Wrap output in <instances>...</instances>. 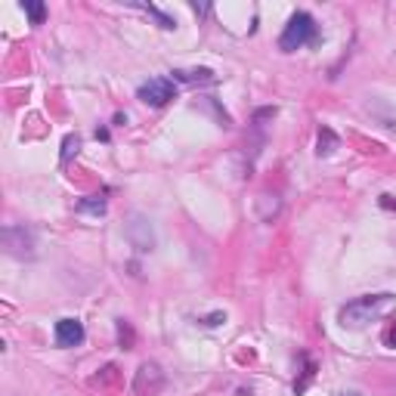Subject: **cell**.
I'll return each instance as SVG.
<instances>
[{
	"mask_svg": "<svg viewBox=\"0 0 396 396\" xmlns=\"http://www.w3.org/2000/svg\"><path fill=\"white\" fill-rule=\"evenodd\" d=\"M393 306H396L393 295H366V297L350 300L347 306H341L337 319H341L344 328H366L368 322L381 319L384 313H390Z\"/></svg>",
	"mask_w": 396,
	"mask_h": 396,
	"instance_id": "obj_1",
	"label": "cell"
},
{
	"mask_svg": "<svg viewBox=\"0 0 396 396\" xmlns=\"http://www.w3.org/2000/svg\"><path fill=\"white\" fill-rule=\"evenodd\" d=\"M310 41H316V22H313L310 12H295L288 19V25H285L282 37H279V50L282 53H295V50H300Z\"/></svg>",
	"mask_w": 396,
	"mask_h": 396,
	"instance_id": "obj_2",
	"label": "cell"
},
{
	"mask_svg": "<svg viewBox=\"0 0 396 396\" xmlns=\"http://www.w3.org/2000/svg\"><path fill=\"white\" fill-rule=\"evenodd\" d=\"M137 97L143 99L146 106L161 108V106H168V102L177 97V87H174V81H170V78H152V81H146V84L139 87Z\"/></svg>",
	"mask_w": 396,
	"mask_h": 396,
	"instance_id": "obj_3",
	"label": "cell"
},
{
	"mask_svg": "<svg viewBox=\"0 0 396 396\" xmlns=\"http://www.w3.org/2000/svg\"><path fill=\"white\" fill-rule=\"evenodd\" d=\"M3 245L12 257H31L34 254V235L25 226H6L3 229Z\"/></svg>",
	"mask_w": 396,
	"mask_h": 396,
	"instance_id": "obj_4",
	"label": "cell"
},
{
	"mask_svg": "<svg viewBox=\"0 0 396 396\" xmlns=\"http://www.w3.org/2000/svg\"><path fill=\"white\" fill-rule=\"evenodd\" d=\"M161 387H164L161 368H158L155 362H143L139 372H137V378H133V390H137L139 396H155Z\"/></svg>",
	"mask_w": 396,
	"mask_h": 396,
	"instance_id": "obj_5",
	"label": "cell"
},
{
	"mask_svg": "<svg viewBox=\"0 0 396 396\" xmlns=\"http://www.w3.org/2000/svg\"><path fill=\"white\" fill-rule=\"evenodd\" d=\"M127 239H130V245L137 248V251H152V245H155L152 226L143 217H130V223H127Z\"/></svg>",
	"mask_w": 396,
	"mask_h": 396,
	"instance_id": "obj_6",
	"label": "cell"
},
{
	"mask_svg": "<svg viewBox=\"0 0 396 396\" xmlns=\"http://www.w3.org/2000/svg\"><path fill=\"white\" fill-rule=\"evenodd\" d=\"M84 341V325L78 319H59L56 322V344L59 347H78Z\"/></svg>",
	"mask_w": 396,
	"mask_h": 396,
	"instance_id": "obj_7",
	"label": "cell"
},
{
	"mask_svg": "<svg viewBox=\"0 0 396 396\" xmlns=\"http://www.w3.org/2000/svg\"><path fill=\"white\" fill-rule=\"evenodd\" d=\"M22 10L28 12L31 25H43V19H47V6H43L41 0H25V3H22Z\"/></svg>",
	"mask_w": 396,
	"mask_h": 396,
	"instance_id": "obj_8",
	"label": "cell"
},
{
	"mask_svg": "<svg viewBox=\"0 0 396 396\" xmlns=\"http://www.w3.org/2000/svg\"><path fill=\"white\" fill-rule=\"evenodd\" d=\"M139 10H146V12H149V16H152V19H155V22H158V25H161V28H164V31H174V28H177V19L164 16V12H161V10H158V6H152V3H139Z\"/></svg>",
	"mask_w": 396,
	"mask_h": 396,
	"instance_id": "obj_9",
	"label": "cell"
},
{
	"mask_svg": "<svg viewBox=\"0 0 396 396\" xmlns=\"http://www.w3.org/2000/svg\"><path fill=\"white\" fill-rule=\"evenodd\" d=\"M78 149H81V137H78V133H68V137L62 139V155H59V161L68 164V161H72V155H78Z\"/></svg>",
	"mask_w": 396,
	"mask_h": 396,
	"instance_id": "obj_10",
	"label": "cell"
},
{
	"mask_svg": "<svg viewBox=\"0 0 396 396\" xmlns=\"http://www.w3.org/2000/svg\"><path fill=\"white\" fill-rule=\"evenodd\" d=\"M337 149V137H335V130H328V127H322L319 130V155H331V152Z\"/></svg>",
	"mask_w": 396,
	"mask_h": 396,
	"instance_id": "obj_11",
	"label": "cell"
},
{
	"mask_svg": "<svg viewBox=\"0 0 396 396\" xmlns=\"http://www.w3.org/2000/svg\"><path fill=\"white\" fill-rule=\"evenodd\" d=\"M78 210L81 214H106V198H99V195L84 198V201H78Z\"/></svg>",
	"mask_w": 396,
	"mask_h": 396,
	"instance_id": "obj_12",
	"label": "cell"
},
{
	"mask_svg": "<svg viewBox=\"0 0 396 396\" xmlns=\"http://www.w3.org/2000/svg\"><path fill=\"white\" fill-rule=\"evenodd\" d=\"M177 81H189V84H195V81H214V75L208 72V68H195V72H174Z\"/></svg>",
	"mask_w": 396,
	"mask_h": 396,
	"instance_id": "obj_13",
	"label": "cell"
},
{
	"mask_svg": "<svg viewBox=\"0 0 396 396\" xmlns=\"http://www.w3.org/2000/svg\"><path fill=\"white\" fill-rule=\"evenodd\" d=\"M384 344H387V347H393V350H396V322L384 331Z\"/></svg>",
	"mask_w": 396,
	"mask_h": 396,
	"instance_id": "obj_14",
	"label": "cell"
},
{
	"mask_svg": "<svg viewBox=\"0 0 396 396\" xmlns=\"http://www.w3.org/2000/svg\"><path fill=\"white\" fill-rule=\"evenodd\" d=\"M381 208H387V210H396V198H393V195H381Z\"/></svg>",
	"mask_w": 396,
	"mask_h": 396,
	"instance_id": "obj_15",
	"label": "cell"
},
{
	"mask_svg": "<svg viewBox=\"0 0 396 396\" xmlns=\"http://www.w3.org/2000/svg\"><path fill=\"white\" fill-rule=\"evenodd\" d=\"M341 396H362V393H356V390H344Z\"/></svg>",
	"mask_w": 396,
	"mask_h": 396,
	"instance_id": "obj_16",
	"label": "cell"
}]
</instances>
